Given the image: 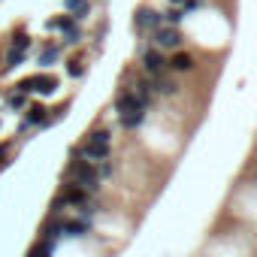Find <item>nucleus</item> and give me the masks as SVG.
<instances>
[{"instance_id": "obj_8", "label": "nucleus", "mask_w": 257, "mask_h": 257, "mask_svg": "<svg viewBox=\"0 0 257 257\" xmlns=\"http://www.w3.org/2000/svg\"><path fill=\"white\" fill-rule=\"evenodd\" d=\"M28 85H31V91H37V94H52V91L58 88V79H55V76H46V73H37V76H28Z\"/></svg>"}, {"instance_id": "obj_15", "label": "nucleus", "mask_w": 257, "mask_h": 257, "mask_svg": "<svg viewBox=\"0 0 257 257\" xmlns=\"http://www.w3.org/2000/svg\"><path fill=\"white\" fill-rule=\"evenodd\" d=\"M118 121H121L124 131H137V127L146 121V109H140V112H134V115H124V118H118Z\"/></svg>"}, {"instance_id": "obj_23", "label": "nucleus", "mask_w": 257, "mask_h": 257, "mask_svg": "<svg viewBox=\"0 0 257 257\" xmlns=\"http://www.w3.org/2000/svg\"><path fill=\"white\" fill-rule=\"evenodd\" d=\"M67 73H70V76H82V73H85V67H82V64H76V61H70V64H67Z\"/></svg>"}, {"instance_id": "obj_18", "label": "nucleus", "mask_w": 257, "mask_h": 257, "mask_svg": "<svg viewBox=\"0 0 257 257\" xmlns=\"http://www.w3.org/2000/svg\"><path fill=\"white\" fill-rule=\"evenodd\" d=\"M58 55H61L58 46H46V49L40 52V67H52V64L58 61Z\"/></svg>"}, {"instance_id": "obj_14", "label": "nucleus", "mask_w": 257, "mask_h": 257, "mask_svg": "<svg viewBox=\"0 0 257 257\" xmlns=\"http://www.w3.org/2000/svg\"><path fill=\"white\" fill-rule=\"evenodd\" d=\"M152 88H155V91H161V94H176V88H179V85L161 73V76H155V79H152Z\"/></svg>"}, {"instance_id": "obj_25", "label": "nucleus", "mask_w": 257, "mask_h": 257, "mask_svg": "<svg viewBox=\"0 0 257 257\" xmlns=\"http://www.w3.org/2000/svg\"><path fill=\"white\" fill-rule=\"evenodd\" d=\"M7 152H10V146H0V158H7ZM4 164V161H0Z\"/></svg>"}, {"instance_id": "obj_10", "label": "nucleus", "mask_w": 257, "mask_h": 257, "mask_svg": "<svg viewBox=\"0 0 257 257\" xmlns=\"http://www.w3.org/2000/svg\"><path fill=\"white\" fill-rule=\"evenodd\" d=\"M167 64H170V70H176V73H188V70H194V55H188V52H173V58H167Z\"/></svg>"}, {"instance_id": "obj_11", "label": "nucleus", "mask_w": 257, "mask_h": 257, "mask_svg": "<svg viewBox=\"0 0 257 257\" xmlns=\"http://www.w3.org/2000/svg\"><path fill=\"white\" fill-rule=\"evenodd\" d=\"M88 230H91V221H88V218L64 221V236H76V239H82V236H88Z\"/></svg>"}, {"instance_id": "obj_17", "label": "nucleus", "mask_w": 257, "mask_h": 257, "mask_svg": "<svg viewBox=\"0 0 257 257\" xmlns=\"http://www.w3.org/2000/svg\"><path fill=\"white\" fill-rule=\"evenodd\" d=\"M67 13L76 16V19H85L88 16V0H67Z\"/></svg>"}, {"instance_id": "obj_3", "label": "nucleus", "mask_w": 257, "mask_h": 257, "mask_svg": "<svg viewBox=\"0 0 257 257\" xmlns=\"http://www.w3.org/2000/svg\"><path fill=\"white\" fill-rule=\"evenodd\" d=\"M140 64H143V70H146L152 79L170 70V64H167V55H164V49H158V46H155V49H149V46H146V49L140 52Z\"/></svg>"}, {"instance_id": "obj_22", "label": "nucleus", "mask_w": 257, "mask_h": 257, "mask_svg": "<svg viewBox=\"0 0 257 257\" xmlns=\"http://www.w3.org/2000/svg\"><path fill=\"white\" fill-rule=\"evenodd\" d=\"M79 40H82V31H79L76 25H73L70 31H64V43H67V46H73V43H79Z\"/></svg>"}, {"instance_id": "obj_5", "label": "nucleus", "mask_w": 257, "mask_h": 257, "mask_svg": "<svg viewBox=\"0 0 257 257\" xmlns=\"http://www.w3.org/2000/svg\"><path fill=\"white\" fill-rule=\"evenodd\" d=\"M161 25H164L161 13H155V10H149V7H140L137 16H134V31H137V34H149V31L155 34Z\"/></svg>"}, {"instance_id": "obj_20", "label": "nucleus", "mask_w": 257, "mask_h": 257, "mask_svg": "<svg viewBox=\"0 0 257 257\" xmlns=\"http://www.w3.org/2000/svg\"><path fill=\"white\" fill-rule=\"evenodd\" d=\"M25 58H28V52H19V49H10V52H7V64H4V70H16V67H19V64H22Z\"/></svg>"}, {"instance_id": "obj_7", "label": "nucleus", "mask_w": 257, "mask_h": 257, "mask_svg": "<svg viewBox=\"0 0 257 257\" xmlns=\"http://www.w3.org/2000/svg\"><path fill=\"white\" fill-rule=\"evenodd\" d=\"M61 197H64V203L67 206H88L91 203V194L82 188V185H76V182H70V185H64V191H61Z\"/></svg>"}, {"instance_id": "obj_1", "label": "nucleus", "mask_w": 257, "mask_h": 257, "mask_svg": "<svg viewBox=\"0 0 257 257\" xmlns=\"http://www.w3.org/2000/svg\"><path fill=\"white\" fill-rule=\"evenodd\" d=\"M79 155H85L88 161H109V131H91L88 140L76 149Z\"/></svg>"}, {"instance_id": "obj_13", "label": "nucleus", "mask_w": 257, "mask_h": 257, "mask_svg": "<svg viewBox=\"0 0 257 257\" xmlns=\"http://www.w3.org/2000/svg\"><path fill=\"white\" fill-rule=\"evenodd\" d=\"M55 254V242L52 239H40L31 251H28V257H52Z\"/></svg>"}, {"instance_id": "obj_2", "label": "nucleus", "mask_w": 257, "mask_h": 257, "mask_svg": "<svg viewBox=\"0 0 257 257\" xmlns=\"http://www.w3.org/2000/svg\"><path fill=\"white\" fill-rule=\"evenodd\" d=\"M67 179H73L76 185H82L88 194H94V191L100 188V173H97L88 161H73V164L67 167Z\"/></svg>"}, {"instance_id": "obj_19", "label": "nucleus", "mask_w": 257, "mask_h": 257, "mask_svg": "<svg viewBox=\"0 0 257 257\" xmlns=\"http://www.w3.org/2000/svg\"><path fill=\"white\" fill-rule=\"evenodd\" d=\"M10 49H19V52H28V49H31V37H28L25 31H16V34H13V43H10Z\"/></svg>"}, {"instance_id": "obj_16", "label": "nucleus", "mask_w": 257, "mask_h": 257, "mask_svg": "<svg viewBox=\"0 0 257 257\" xmlns=\"http://www.w3.org/2000/svg\"><path fill=\"white\" fill-rule=\"evenodd\" d=\"M161 19H164V25L179 28V25H182V19H185V10H182V7H170L167 13H161Z\"/></svg>"}, {"instance_id": "obj_26", "label": "nucleus", "mask_w": 257, "mask_h": 257, "mask_svg": "<svg viewBox=\"0 0 257 257\" xmlns=\"http://www.w3.org/2000/svg\"><path fill=\"white\" fill-rule=\"evenodd\" d=\"M185 4V0H170V7H182Z\"/></svg>"}, {"instance_id": "obj_4", "label": "nucleus", "mask_w": 257, "mask_h": 257, "mask_svg": "<svg viewBox=\"0 0 257 257\" xmlns=\"http://www.w3.org/2000/svg\"><path fill=\"white\" fill-rule=\"evenodd\" d=\"M149 103L134 91V88H127V91H121L118 97H115V112H118V118H124V115H134V112H140V109H146Z\"/></svg>"}, {"instance_id": "obj_24", "label": "nucleus", "mask_w": 257, "mask_h": 257, "mask_svg": "<svg viewBox=\"0 0 257 257\" xmlns=\"http://www.w3.org/2000/svg\"><path fill=\"white\" fill-rule=\"evenodd\" d=\"M203 7V0H185V4H182V10L185 13H191V10H200Z\"/></svg>"}, {"instance_id": "obj_21", "label": "nucleus", "mask_w": 257, "mask_h": 257, "mask_svg": "<svg viewBox=\"0 0 257 257\" xmlns=\"http://www.w3.org/2000/svg\"><path fill=\"white\" fill-rule=\"evenodd\" d=\"M7 103H10L13 109H28V94H22V91H13V94H7Z\"/></svg>"}, {"instance_id": "obj_6", "label": "nucleus", "mask_w": 257, "mask_h": 257, "mask_svg": "<svg viewBox=\"0 0 257 257\" xmlns=\"http://www.w3.org/2000/svg\"><path fill=\"white\" fill-rule=\"evenodd\" d=\"M155 43H158V49H179L182 46V31L173 28V25H161L155 31Z\"/></svg>"}, {"instance_id": "obj_12", "label": "nucleus", "mask_w": 257, "mask_h": 257, "mask_svg": "<svg viewBox=\"0 0 257 257\" xmlns=\"http://www.w3.org/2000/svg\"><path fill=\"white\" fill-rule=\"evenodd\" d=\"M73 25H76V16H70V13H67V16H58V19H49V22H46V28H49V31H70Z\"/></svg>"}, {"instance_id": "obj_9", "label": "nucleus", "mask_w": 257, "mask_h": 257, "mask_svg": "<svg viewBox=\"0 0 257 257\" xmlns=\"http://www.w3.org/2000/svg\"><path fill=\"white\" fill-rule=\"evenodd\" d=\"M46 121H49V109H46L43 103L28 106V112H25V124H22V134H25V127H31V124H46Z\"/></svg>"}]
</instances>
